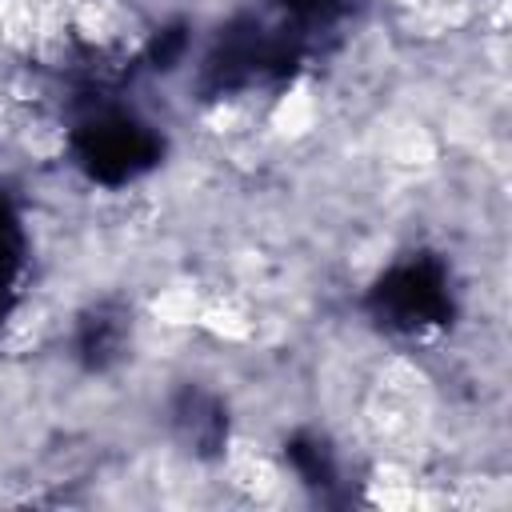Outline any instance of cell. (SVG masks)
Listing matches in <instances>:
<instances>
[{"instance_id": "6da1fadb", "label": "cell", "mask_w": 512, "mask_h": 512, "mask_svg": "<svg viewBox=\"0 0 512 512\" xmlns=\"http://www.w3.org/2000/svg\"><path fill=\"white\" fill-rule=\"evenodd\" d=\"M368 312L396 336H420L452 320V280L440 256L412 252L396 260L368 292Z\"/></svg>"}, {"instance_id": "7a4b0ae2", "label": "cell", "mask_w": 512, "mask_h": 512, "mask_svg": "<svg viewBox=\"0 0 512 512\" xmlns=\"http://www.w3.org/2000/svg\"><path fill=\"white\" fill-rule=\"evenodd\" d=\"M72 152H76V164L92 180H100V184H128L140 172L156 168L164 144L136 116L116 112V108H96L92 116H84L76 124Z\"/></svg>"}, {"instance_id": "3957f363", "label": "cell", "mask_w": 512, "mask_h": 512, "mask_svg": "<svg viewBox=\"0 0 512 512\" xmlns=\"http://www.w3.org/2000/svg\"><path fill=\"white\" fill-rule=\"evenodd\" d=\"M172 420H176V432L180 440L188 444V452L196 456H216L224 448V436H228V416L220 408V400L212 392H200V388H184L172 404Z\"/></svg>"}, {"instance_id": "277c9868", "label": "cell", "mask_w": 512, "mask_h": 512, "mask_svg": "<svg viewBox=\"0 0 512 512\" xmlns=\"http://www.w3.org/2000/svg\"><path fill=\"white\" fill-rule=\"evenodd\" d=\"M128 344V312L116 304H100L92 312L80 316L76 328V356L84 360V368L104 372L108 364H116L124 356Z\"/></svg>"}, {"instance_id": "5b68a950", "label": "cell", "mask_w": 512, "mask_h": 512, "mask_svg": "<svg viewBox=\"0 0 512 512\" xmlns=\"http://www.w3.org/2000/svg\"><path fill=\"white\" fill-rule=\"evenodd\" d=\"M292 468L300 472V480L308 488H332L336 484V456L328 448V440H320L316 432H300L284 444Z\"/></svg>"}, {"instance_id": "8992f818", "label": "cell", "mask_w": 512, "mask_h": 512, "mask_svg": "<svg viewBox=\"0 0 512 512\" xmlns=\"http://www.w3.org/2000/svg\"><path fill=\"white\" fill-rule=\"evenodd\" d=\"M20 268H24V232H20V220L8 204V196L0 192V316L12 304Z\"/></svg>"}, {"instance_id": "52a82bcc", "label": "cell", "mask_w": 512, "mask_h": 512, "mask_svg": "<svg viewBox=\"0 0 512 512\" xmlns=\"http://www.w3.org/2000/svg\"><path fill=\"white\" fill-rule=\"evenodd\" d=\"M184 52V32L180 28H164L156 40H152V48H148V56H152V68H172V60Z\"/></svg>"}]
</instances>
